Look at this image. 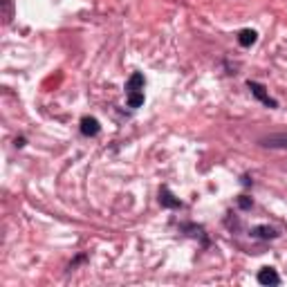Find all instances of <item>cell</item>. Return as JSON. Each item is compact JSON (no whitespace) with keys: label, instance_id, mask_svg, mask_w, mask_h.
Here are the masks:
<instances>
[{"label":"cell","instance_id":"obj_1","mask_svg":"<svg viewBox=\"0 0 287 287\" xmlns=\"http://www.w3.org/2000/svg\"><path fill=\"white\" fill-rule=\"evenodd\" d=\"M247 88L251 90V94L256 97L258 101H263L267 108H278V101L272 99V97L267 94V90H265V85L263 83H258V81H247Z\"/></svg>","mask_w":287,"mask_h":287},{"label":"cell","instance_id":"obj_2","mask_svg":"<svg viewBox=\"0 0 287 287\" xmlns=\"http://www.w3.org/2000/svg\"><path fill=\"white\" fill-rule=\"evenodd\" d=\"M261 146H265V148H287V133L267 135L261 139Z\"/></svg>","mask_w":287,"mask_h":287},{"label":"cell","instance_id":"obj_3","mask_svg":"<svg viewBox=\"0 0 287 287\" xmlns=\"http://www.w3.org/2000/svg\"><path fill=\"white\" fill-rule=\"evenodd\" d=\"M101 131V123L97 121L94 117H83L81 119V133L85 135V137H94V135H99Z\"/></svg>","mask_w":287,"mask_h":287},{"label":"cell","instance_id":"obj_4","mask_svg":"<svg viewBox=\"0 0 287 287\" xmlns=\"http://www.w3.org/2000/svg\"><path fill=\"white\" fill-rule=\"evenodd\" d=\"M258 283L261 285H278L280 276L276 274V269H272V267H263L261 272H258Z\"/></svg>","mask_w":287,"mask_h":287},{"label":"cell","instance_id":"obj_5","mask_svg":"<svg viewBox=\"0 0 287 287\" xmlns=\"http://www.w3.org/2000/svg\"><path fill=\"white\" fill-rule=\"evenodd\" d=\"M160 204H162V207H166V209H182V202L173 196L166 186L160 191Z\"/></svg>","mask_w":287,"mask_h":287},{"label":"cell","instance_id":"obj_6","mask_svg":"<svg viewBox=\"0 0 287 287\" xmlns=\"http://www.w3.org/2000/svg\"><path fill=\"white\" fill-rule=\"evenodd\" d=\"M144 85H146L144 74L135 72L133 77L128 79V83H126V92H128V94H131V92H144Z\"/></svg>","mask_w":287,"mask_h":287},{"label":"cell","instance_id":"obj_7","mask_svg":"<svg viewBox=\"0 0 287 287\" xmlns=\"http://www.w3.org/2000/svg\"><path fill=\"white\" fill-rule=\"evenodd\" d=\"M251 236L253 238H263V240H272V238H276L278 236V231L276 229H272V227H253L251 229Z\"/></svg>","mask_w":287,"mask_h":287},{"label":"cell","instance_id":"obj_8","mask_svg":"<svg viewBox=\"0 0 287 287\" xmlns=\"http://www.w3.org/2000/svg\"><path fill=\"white\" fill-rule=\"evenodd\" d=\"M256 41H258V34L253 29H242L240 34H238V43H240L242 47H251Z\"/></svg>","mask_w":287,"mask_h":287},{"label":"cell","instance_id":"obj_9","mask_svg":"<svg viewBox=\"0 0 287 287\" xmlns=\"http://www.w3.org/2000/svg\"><path fill=\"white\" fill-rule=\"evenodd\" d=\"M144 104V92H131L128 94V106L131 108H139Z\"/></svg>","mask_w":287,"mask_h":287},{"label":"cell","instance_id":"obj_10","mask_svg":"<svg viewBox=\"0 0 287 287\" xmlns=\"http://www.w3.org/2000/svg\"><path fill=\"white\" fill-rule=\"evenodd\" d=\"M3 7H5V23L12 20V0H3Z\"/></svg>","mask_w":287,"mask_h":287},{"label":"cell","instance_id":"obj_11","mask_svg":"<svg viewBox=\"0 0 287 287\" xmlns=\"http://www.w3.org/2000/svg\"><path fill=\"white\" fill-rule=\"evenodd\" d=\"M240 207H242V209H249V207H251V200H247V198H240Z\"/></svg>","mask_w":287,"mask_h":287}]
</instances>
